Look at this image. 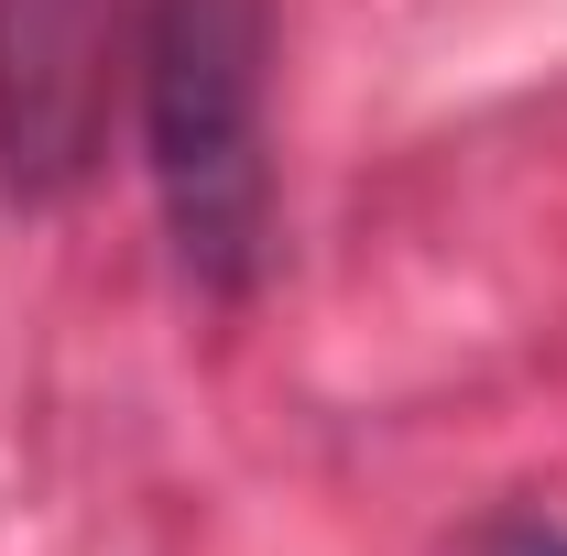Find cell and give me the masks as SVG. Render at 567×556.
Segmentation results:
<instances>
[{
  "label": "cell",
  "instance_id": "obj_2",
  "mask_svg": "<svg viewBox=\"0 0 567 556\" xmlns=\"http://www.w3.org/2000/svg\"><path fill=\"white\" fill-rule=\"evenodd\" d=\"M99 11L87 0H0V164L22 186H55L87 164L99 132Z\"/></svg>",
  "mask_w": 567,
  "mask_h": 556
},
{
  "label": "cell",
  "instance_id": "obj_3",
  "mask_svg": "<svg viewBox=\"0 0 567 556\" xmlns=\"http://www.w3.org/2000/svg\"><path fill=\"white\" fill-rule=\"evenodd\" d=\"M492 556H567V535H557V524H502Z\"/></svg>",
  "mask_w": 567,
  "mask_h": 556
},
{
  "label": "cell",
  "instance_id": "obj_1",
  "mask_svg": "<svg viewBox=\"0 0 567 556\" xmlns=\"http://www.w3.org/2000/svg\"><path fill=\"white\" fill-rule=\"evenodd\" d=\"M262 0H142V164L175 262L240 295L274 251V153H262Z\"/></svg>",
  "mask_w": 567,
  "mask_h": 556
}]
</instances>
